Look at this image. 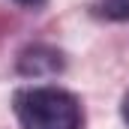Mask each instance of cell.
Here are the masks:
<instances>
[{
    "label": "cell",
    "mask_w": 129,
    "mask_h": 129,
    "mask_svg": "<svg viewBox=\"0 0 129 129\" xmlns=\"http://www.w3.org/2000/svg\"><path fill=\"white\" fill-rule=\"evenodd\" d=\"M12 108L21 129H84L81 102L63 87H21Z\"/></svg>",
    "instance_id": "cell-1"
},
{
    "label": "cell",
    "mask_w": 129,
    "mask_h": 129,
    "mask_svg": "<svg viewBox=\"0 0 129 129\" xmlns=\"http://www.w3.org/2000/svg\"><path fill=\"white\" fill-rule=\"evenodd\" d=\"M63 54L51 45H30L18 54V72L27 78H45V75H57L63 72Z\"/></svg>",
    "instance_id": "cell-2"
},
{
    "label": "cell",
    "mask_w": 129,
    "mask_h": 129,
    "mask_svg": "<svg viewBox=\"0 0 129 129\" xmlns=\"http://www.w3.org/2000/svg\"><path fill=\"white\" fill-rule=\"evenodd\" d=\"M93 15L108 21H129V0H99L93 3Z\"/></svg>",
    "instance_id": "cell-3"
},
{
    "label": "cell",
    "mask_w": 129,
    "mask_h": 129,
    "mask_svg": "<svg viewBox=\"0 0 129 129\" xmlns=\"http://www.w3.org/2000/svg\"><path fill=\"white\" fill-rule=\"evenodd\" d=\"M15 3H18V6H27V9H42L48 0H15Z\"/></svg>",
    "instance_id": "cell-4"
},
{
    "label": "cell",
    "mask_w": 129,
    "mask_h": 129,
    "mask_svg": "<svg viewBox=\"0 0 129 129\" xmlns=\"http://www.w3.org/2000/svg\"><path fill=\"white\" fill-rule=\"evenodd\" d=\"M120 117H123V120L129 123V93L123 96V102H120Z\"/></svg>",
    "instance_id": "cell-5"
}]
</instances>
